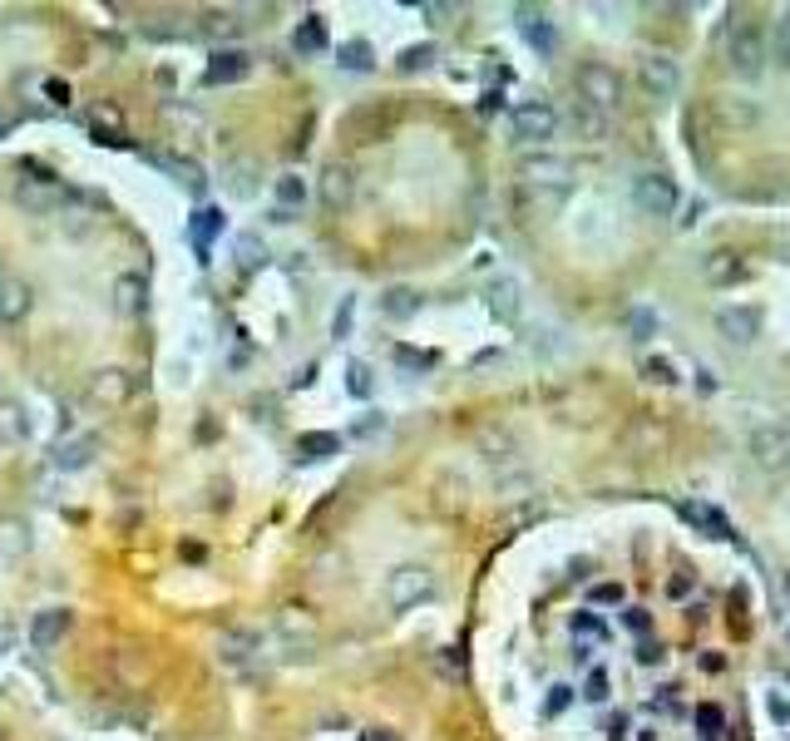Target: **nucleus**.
Masks as SVG:
<instances>
[{
	"mask_svg": "<svg viewBox=\"0 0 790 741\" xmlns=\"http://www.w3.org/2000/svg\"><path fill=\"white\" fill-rule=\"evenodd\" d=\"M30 435V420L20 401H0V440H25Z\"/></svg>",
	"mask_w": 790,
	"mask_h": 741,
	"instance_id": "nucleus-29",
	"label": "nucleus"
},
{
	"mask_svg": "<svg viewBox=\"0 0 790 741\" xmlns=\"http://www.w3.org/2000/svg\"><path fill=\"white\" fill-rule=\"evenodd\" d=\"M632 208L642 218H672L677 208V183L667 173H637L632 178Z\"/></svg>",
	"mask_w": 790,
	"mask_h": 741,
	"instance_id": "nucleus-4",
	"label": "nucleus"
},
{
	"mask_svg": "<svg viewBox=\"0 0 790 741\" xmlns=\"http://www.w3.org/2000/svg\"><path fill=\"white\" fill-rule=\"evenodd\" d=\"M15 203L30 208V213H50L60 203V183L55 178H20L15 183Z\"/></svg>",
	"mask_w": 790,
	"mask_h": 741,
	"instance_id": "nucleus-12",
	"label": "nucleus"
},
{
	"mask_svg": "<svg viewBox=\"0 0 790 741\" xmlns=\"http://www.w3.org/2000/svg\"><path fill=\"white\" fill-rule=\"evenodd\" d=\"M524 183H553V188H563L568 183V164L563 159H553V154H539V159H524Z\"/></svg>",
	"mask_w": 790,
	"mask_h": 741,
	"instance_id": "nucleus-21",
	"label": "nucleus"
},
{
	"mask_svg": "<svg viewBox=\"0 0 790 741\" xmlns=\"http://www.w3.org/2000/svg\"><path fill=\"white\" fill-rule=\"evenodd\" d=\"M489 307H494V317L499 322H519V312H524V297H519V282H509V277H499L494 287H489Z\"/></svg>",
	"mask_w": 790,
	"mask_h": 741,
	"instance_id": "nucleus-19",
	"label": "nucleus"
},
{
	"mask_svg": "<svg viewBox=\"0 0 790 741\" xmlns=\"http://www.w3.org/2000/svg\"><path fill=\"white\" fill-rule=\"evenodd\" d=\"M114 307L129 312V317H139V312L149 307V277H139V272H134V277H119V282H114Z\"/></svg>",
	"mask_w": 790,
	"mask_h": 741,
	"instance_id": "nucleus-18",
	"label": "nucleus"
},
{
	"mask_svg": "<svg viewBox=\"0 0 790 741\" xmlns=\"http://www.w3.org/2000/svg\"><path fill=\"white\" fill-rule=\"evenodd\" d=\"M702 667H707V672H721V667H726V658H721V653H711V658H702Z\"/></svg>",
	"mask_w": 790,
	"mask_h": 741,
	"instance_id": "nucleus-55",
	"label": "nucleus"
},
{
	"mask_svg": "<svg viewBox=\"0 0 790 741\" xmlns=\"http://www.w3.org/2000/svg\"><path fill=\"white\" fill-rule=\"evenodd\" d=\"M677 509H682V519H692L697 529H707L711 539H736V534H731V519H726L716 504H707V499H682Z\"/></svg>",
	"mask_w": 790,
	"mask_h": 741,
	"instance_id": "nucleus-13",
	"label": "nucleus"
},
{
	"mask_svg": "<svg viewBox=\"0 0 790 741\" xmlns=\"http://www.w3.org/2000/svg\"><path fill=\"white\" fill-rule=\"evenodd\" d=\"M351 312H356V302L346 297V302L336 307V322H331V331H336V336H351Z\"/></svg>",
	"mask_w": 790,
	"mask_h": 741,
	"instance_id": "nucleus-45",
	"label": "nucleus"
},
{
	"mask_svg": "<svg viewBox=\"0 0 790 741\" xmlns=\"http://www.w3.org/2000/svg\"><path fill=\"white\" fill-rule=\"evenodd\" d=\"M573 89H578V99H583L588 109H598V114H613V109L623 104V75H618L613 65H603V60L578 65Z\"/></svg>",
	"mask_w": 790,
	"mask_h": 741,
	"instance_id": "nucleus-2",
	"label": "nucleus"
},
{
	"mask_svg": "<svg viewBox=\"0 0 790 741\" xmlns=\"http://www.w3.org/2000/svg\"><path fill=\"white\" fill-rule=\"evenodd\" d=\"M509 124H514V139H524V144H549L553 129H558V114H553L549 99H524V104H514Z\"/></svg>",
	"mask_w": 790,
	"mask_h": 741,
	"instance_id": "nucleus-5",
	"label": "nucleus"
},
{
	"mask_svg": "<svg viewBox=\"0 0 790 741\" xmlns=\"http://www.w3.org/2000/svg\"><path fill=\"white\" fill-rule=\"evenodd\" d=\"M697 391H702V396H711V391H716V381H711V371H697Z\"/></svg>",
	"mask_w": 790,
	"mask_h": 741,
	"instance_id": "nucleus-53",
	"label": "nucleus"
},
{
	"mask_svg": "<svg viewBox=\"0 0 790 741\" xmlns=\"http://www.w3.org/2000/svg\"><path fill=\"white\" fill-rule=\"evenodd\" d=\"M89 401L94 406H124L129 401V376L124 371H99V376H89Z\"/></svg>",
	"mask_w": 790,
	"mask_h": 741,
	"instance_id": "nucleus-14",
	"label": "nucleus"
},
{
	"mask_svg": "<svg viewBox=\"0 0 790 741\" xmlns=\"http://www.w3.org/2000/svg\"><path fill=\"white\" fill-rule=\"evenodd\" d=\"M786 677H790V672H786Z\"/></svg>",
	"mask_w": 790,
	"mask_h": 741,
	"instance_id": "nucleus-58",
	"label": "nucleus"
},
{
	"mask_svg": "<svg viewBox=\"0 0 790 741\" xmlns=\"http://www.w3.org/2000/svg\"><path fill=\"white\" fill-rule=\"evenodd\" d=\"M623 623H628V633H652V613L647 608H628Z\"/></svg>",
	"mask_w": 790,
	"mask_h": 741,
	"instance_id": "nucleus-43",
	"label": "nucleus"
},
{
	"mask_svg": "<svg viewBox=\"0 0 790 741\" xmlns=\"http://www.w3.org/2000/svg\"><path fill=\"white\" fill-rule=\"evenodd\" d=\"M247 70H252V60H247L242 50H218V55H208V70H203V89H218V84L247 80Z\"/></svg>",
	"mask_w": 790,
	"mask_h": 741,
	"instance_id": "nucleus-10",
	"label": "nucleus"
},
{
	"mask_svg": "<svg viewBox=\"0 0 790 741\" xmlns=\"http://www.w3.org/2000/svg\"><path fill=\"white\" fill-rule=\"evenodd\" d=\"M623 598H628L623 583H593V588H588V603H593V608H618Z\"/></svg>",
	"mask_w": 790,
	"mask_h": 741,
	"instance_id": "nucleus-36",
	"label": "nucleus"
},
{
	"mask_svg": "<svg viewBox=\"0 0 790 741\" xmlns=\"http://www.w3.org/2000/svg\"><path fill=\"white\" fill-rule=\"evenodd\" d=\"M395 361H400V366H415V371L430 366V356H420V351H410V346H395Z\"/></svg>",
	"mask_w": 790,
	"mask_h": 741,
	"instance_id": "nucleus-47",
	"label": "nucleus"
},
{
	"mask_svg": "<svg viewBox=\"0 0 790 741\" xmlns=\"http://www.w3.org/2000/svg\"><path fill=\"white\" fill-rule=\"evenodd\" d=\"M702 272H707V282H711V287H731L741 267H736V257H731V252H711V257H707V267H702Z\"/></svg>",
	"mask_w": 790,
	"mask_h": 741,
	"instance_id": "nucleus-30",
	"label": "nucleus"
},
{
	"mask_svg": "<svg viewBox=\"0 0 790 741\" xmlns=\"http://www.w3.org/2000/svg\"><path fill=\"white\" fill-rule=\"evenodd\" d=\"M637 741H657V727H637Z\"/></svg>",
	"mask_w": 790,
	"mask_h": 741,
	"instance_id": "nucleus-56",
	"label": "nucleus"
},
{
	"mask_svg": "<svg viewBox=\"0 0 790 741\" xmlns=\"http://www.w3.org/2000/svg\"><path fill=\"white\" fill-rule=\"evenodd\" d=\"M336 65H341V70H351V75H361V70H371V65H376V55H371V45H366V40H346V45L336 50Z\"/></svg>",
	"mask_w": 790,
	"mask_h": 741,
	"instance_id": "nucleus-27",
	"label": "nucleus"
},
{
	"mask_svg": "<svg viewBox=\"0 0 790 741\" xmlns=\"http://www.w3.org/2000/svg\"><path fill=\"white\" fill-rule=\"evenodd\" d=\"M726 60H731V70L741 75V80H756L761 70H766V60H771V45H766V35H761V25L756 20H736L731 25V40H726Z\"/></svg>",
	"mask_w": 790,
	"mask_h": 741,
	"instance_id": "nucleus-1",
	"label": "nucleus"
},
{
	"mask_svg": "<svg viewBox=\"0 0 790 741\" xmlns=\"http://www.w3.org/2000/svg\"><path fill=\"white\" fill-rule=\"evenodd\" d=\"M45 94H50L55 104H70V84H65V80H50V84H45Z\"/></svg>",
	"mask_w": 790,
	"mask_h": 741,
	"instance_id": "nucleus-51",
	"label": "nucleus"
},
{
	"mask_svg": "<svg viewBox=\"0 0 790 741\" xmlns=\"http://www.w3.org/2000/svg\"><path fill=\"white\" fill-rule=\"evenodd\" d=\"M573 697H578V692H573L568 682H558V687H549V702H544V712H549V717H558V712H563Z\"/></svg>",
	"mask_w": 790,
	"mask_h": 741,
	"instance_id": "nucleus-41",
	"label": "nucleus"
},
{
	"mask_svg": "<svg viewBox=\"0 0 790 741\" xmlns=\"http://www.w3.org/2000/svg\"><path fill=\"white\" fill-rule=\"evenodd\" d=\"M25 312H30V287L20 277H0V322L15 327Z\"/></svg>",
	"mask_w": 790,
	"mask_h": 741,
	"instance_id": "nucleus-16",
	"label": "nucleus"
},
{
	"mask_svg": "<svg viewBox=\"0 0 790 741\" xmlns=\"http://www.w3.org/2000/svg\"><path fill=\"white\" fill-rule=\"evenodd\" d=\"M425 598H435V574L425 564H405V569H395L386 578V603H391L395 613H410Z\"/></svg>",
	"mask_w": 790,
	"mask_h": 741,
	"instance_id": "nucleus-3",
	"label": "nucleus"
},
{
	"mask_svg": "<svg viewBox=\"0 0 790 741\" xmlns=\"http://www.w3.org/2000/svg\"><path fill=\"white\" fill-rule=\"evenodd\" d=\"M568 628H573V638H598V643H608V623H603L598 608H578V613L568 618Z\"/></svg>",
	"mask_w": 790,
	"mask_h": 741,
	"instance_id": "nucleus-28",
	"label": "nucleus"
},
{
	"mask_svg": "<svg viewBox=\"0 0 790 741\" xmlns=\"http://www.w3.org/2000/svg\"><path fill=\"white\" fill-rule=\"evenodd\" d=\"M371 386H376V381H371V366L351 361V366H346V391H351V396H371Z\"/></svg>",
	"mask_w": 790,
	"mask_h": 741,
	"instance_id": "nucleus-38",
	"label": "nucleus"
},
{
	"mask_svg": "<svg viewBox=\"0 0 790 741\" xmlns=\"http://www.w3.org/2000/svg\"><path fill=\"white\" fill-rule=\"evenodd\" d=\"M637 84H642L647 99H672L677 84H682V70H677L672 55H642L637 60Z\"/></svg>",
	"mask_w": 790,
	"mask_h": 741,
	"instance_id": "nucleus-6",
	"label": "nucleus"
},
{
	"mask_svg": "<svg viewBox=\"0 0 790 741\" xmlns=\"http://www.w3.org/2000/svg\"><path fill=\"white\" fill-rule=\"evenodd\" d=\"M351 193H356V178H351V168L346 164H331L326 173H321V198H326L331 208H346Z\"/></svg>",
	"mask_w": 790,
	"mask_h": 741,
	"instance_id": "nucleus-20",
	"label": "nucleus"
},
{
	"mask_svg": "<svg viewBox=\"0 0 790 741\" xmlns=\"http://www.w3.org/2000/svg\"><path fill=\"white\" fill-rule=\"evenodd\" d=\"M766 707H771V717H776L781 727H790V697H781V692H771V702H766Z\"/></svg>",
	"mask_w": 790,
	"mask_h": 741,
	"instance_id": "nucleus-49",
	"label": "nucleus"
},
{
	"mask_svg": "<svg viewBox=\"0 0 790 741\" xmlns=\"http://www.w3.org/2000/svg\"><path fill=\"white\" fill-rule=\"evenodd\" d=\"M381 312H386L391 322H405V317L415 312V292H400V287H395V292H386V302H381Z\"/></svg>",
	"mask_w": 790,
	"mask_h": 741,
	"instance_id": "nucleus-37",
	"label": "nucleus"
},
{
	"mask_svg": "<svg viewBox=\"0 0 790 741\" xmlns=\"http://www.w3.org/2000/svg\"><path fill=\"white\" fill-rule=\"evenodd\" d=\"M15 643H20V628L0 618V658H5V653H15Z\"/></svg>",
	"mask_w": 790,
	"mask_h": 741,
	"instance_id": "nucleus-48",
	"label": "nucleus"
},
{
	"mask_svg": "<svg viewBox=\"0 0 790 741\" xmlns=\"http://www.w3.org/2000/svg\"><path fill=\"white\" fill-rule=\"evenodd\" d=\"M99 435H75V440H65L60 450H55V470H65V475H75V470H84L94 455H99Z\"/></svg>",
	"mask_w": 790,
	"mask_h": 741,
	"instance_id": "nucleus-15",
	"label": "nucleus"
},
{
	"mask_svg": "<svg viewBox=\"0 0 790 741\" xmlns=\"http://www.w3.org/2000/svg\"><path fill=\"white\" fill-rule=\"evenodd\" d=\"M613 697V682H608V667H588V677H583V702H593V707H603Z\"/></svg>",
	"mask_w": 790,
	"mask_h": 741,
	"instance_id": "nucleus-32",
	"label": "nucleus"
},
{
	"mask_svg": "<svg viewBox=\"0 0 790 741\" xmlns=\"http://www.w3.org/2000/svg\"><path fill=\"white\" fill-rule=\"evenodd\" d=\"M697 593V578L692 574H672L667 578V598H692Z\"/></svg>",
	"mask_w": 790,
	"mask_h": 741,
	"instance_id": "nucleus-42",
	"label": "nucleus"
},
{
	"mask_svg": "<svg viewBox=\"0 0 790 741\" xmlns=\"http://www.w3.org/2000/svg\"><path fill=\"white\" fill-rule=\"evenodd\" d=\"M163 168L183 173V183H188V188H203V168H198V164H188V159H178V154H173V159H163Z\"/></svg>",
	"mask_w": 790,
	"mask_h": 741,
	"instance_id": "nucleus-40",
	"label": "nucleus"
},
{
	"mask_svg": "<svg viewBox=\"0 0 790 741\" xmlns=\"http://www.w3.org/2000/svg\"><path fill=\"white\" fill-rule=\"evenodd\" d=\"M65 633H70V608H45L30 623V648L35 653H55L65 643Z\"/></svg>",
	"mask_w": 790,
	"mask_h": 741,
	"instance_id": "nucleus-9",
	"label": "nucleus"
},
{
	"mask_svg": "<svg viewBox=\"0 0 790 741\" xmlns=\"http://www.w3.org/2000/svg\"><path fill=\"white\" fill-rule=\"evenodd\" d=\"M223 228H228L223 208H198V213H193V223H188V238H193V247H198V257H203V262H208L213 243L223 238Z\"/></svg>",
	"mask_w": 790,
	"mask_h": 741,
	"instance_id": "nucleus-11",
	"label": "nucleus"
},
{
	"mask_svg": "<svg viewBox=\"0 0 790 741\" xmlns=\"http://www.w3.org/2000/svg\"><path fill=\"white\" fill-rule=\"evenodd\" d=\"M237 257H242V267H257V262H262V243H257V238H242V243H237Z\"/></svg>",
	"mask_w": 790,
	"mask_h": 741,
	"instance_id": "nucleus-46",
	"label": "nucleus"
},
{
	"mask_svg": "<svg viewBox=\"0 0 790 741\" xmlns=\"http://www.w3.org/2000/svg\"><path fill=\"white\" fill-rule=\"evenodd\" d=\"M376 430H386V415H366V420H356V435H361V440L376 435Z\"/></svg>",
	"mask_w": 790,
	"mask_h": 741,
	"instance_id": "nucleus-50",
	"label": "nucleus"
},
{
	"mask_svg": "<svg viewBox=\"0 0 790 741\" xmlns=\"http://www.w3.org/2000/svg\"><path fill=\"white\" fill-rule=\"evenodd\" d=\"M642 376L657 381V386H677V366H672L667 356H647V361H642Z\"/></svg>",
	"mask_w": 790,
	"mask_h": 741,
	"instance_id": "nucleus-35",
	"label": "nucleus"
},
{
	"mask_svg": "<svg viewBox=\"0 0 790 741\" xmlns=\"http://www.w3.org/2000/svg\"><path fill=\"white\" fill-rule=\"evenodd\" d=\"M608 737H613V741H623V737H628V717H618V722H608Z\"/></svg>",
	"mask_w": 790,
	"mask_h": 741,
	"instance_id": "nucleus-52",
	"label": "nucleus"
},
{
	"mask_svg": "<svg viewBox=\"0 0 790 741\" xmlns=\"http://www.w3.org/2000/svg\"><path fill=\"white\" fill-rule=\"evenodd\" d=\"M218 648H223V658L247 662V658H257V648H262V633H257V628H228Z\"/></svg>",
	"mask_w": 790,
	"mask_h": 741,
	"instance_id": "nucleus-23",
	"label": "nucleus"
},
{
	"mask_svg": "<svg viewBox=\"0 0 790 741\" xmlns=\"http://www.w3.org/2000/svg\"><path fill=\"white\" fill-rule=\"evenodd\" d=\"M307 203V183H302V173H282L277 178V223H287V213H297Z\"/></svg>",
	"mask_w": 790,
	"mask_h": 741,
	"instance_id": "nucleus-22",
	"label": "nucleus"
},
{
	"mask_svg": "<svg viewBox=\"0 0 790 741\" xmlns=\"http://www.w3.org/2000/svg\"><path fill=\"white\" fill-rule=\"evenodd\" d=\"M10 129H15V114H10V109H5V104H0V139H5V134H10Z\"/></svg>",
	"mask_w": 790,
	"mask_h": 741,
	"instance_id": "nucleus-54",
	"label": "nucleus"
},
{
	"mask_svg": "<svg viewBox=\"0 0 790 741\" xmlns=\"http://www.w3.org/2000/svg\"><path fill=\"white\" fill-rule=\"evenodd\" d=\"M692 727L702 732V741H721L726 737V712H721L716 702H702V707L692 712Z\"/></svg>",
	"mask_w": 790,
	"mask_h": 741,
	"instance_id": "nucleus-26",
	"label": "nucleus"
},
{
	"mask_svg": "<svg viewBox=\"0 0 790 741\" xmlns=\"http://www.w3.org/2000/svg\"><path fill=\"white\" fill-rule=\"evenodd\" d=\"M341 450V435H331V430H316V435H302L297 440V455L302 460H331Z\"/></svg>",
	"mask_w": 790,
	"mask_h": 741,
	"instance_id": "nucleus-25",
	"label": "nucleus"
},
{
	"mask_svg": "<svg viewBox=\"0 0 790 741\" xmlns=\"http://www.w3.org/2000/svg\"><path fill=\"white\" fill-rule=\"evenodd\" d=\"M366 741H391V737H366Z\"/></svg>",
	"mask_w": 790,
	"mask_h": 741,
	"instance_id": "nucleus-57",
	"label": "nucleus"
},
{
	"mask_svg": "<svg viewBox=\"0 0 790 741\" xmlns=\"http://www.w3.org/2000/svg\"><path fill=\"white\" fill-rule=\"evenodd\" d=\"M573 129H583L588 139H603L608 134V114H598V109H588L583 99L573 104Z\"/></svg>",
	"mask_w": 790,
	"mask_h": 741,
	"instance_id": "nucleus-31",
	"label": "nucleus"
},
{
	"mask_svg": "<svg viewBox=\"0 0 790 741\" xmlns=\"http://www.w3.org/2000/svg\"><path fill=\"white\" fill-rule=\"evenodd\" d=\"M628 322H632V331H637V341H647V336L657 331V312H632Z\"/></svg>",
	"mask_w": 790,
	"mask_h": 741,
	"instance_id": "nucleus-44",
	"label": "nucleus"
},
{
	"mask_svg": "<svg viewBox=\"0 0 790 741\" xmlns=\"http://www.w3.org/2000/svg\"><path fill=\"white\" fill-rule=\"evenodd\" d=\"M292 50H297V55H321V50H326V20H321V15H307V20L292 30Z\"/></svg>",
	"mask_w": 790,
	"mask_h": 741,
	"instance_id": "nucleus-24",
	"label": "nucleus"
},
{
	"mask_svg": "<svg viewBox=\"0 0 790 741\" xmlns=\"http://www.w3.org/2000/svg\"><path fill=\"white\" fill-rule=\"evenodd\" d=\"M30 549V529L20 519H5L0 524V554H25Z\"/></svg>",
	"mask_w": 790,
	"mask_h": 741,
	"instance_id": "nucleus-33",
	"label": "nucleus"
},
{
	"mask_svg": "<svg viewBox=\"0 0 790 741\" xmlns=\"http://www.w3.org/2000/svg\"><path fill=\"white\" fill-rule=\"evenodd\" d=\"M751 455H756V465L761 470H790V430L781 425H766V430H756L751 435Z\"/></svg>",
	"mask_w": 790,
	"mask_h": 741,
	"instance_id": "nucleus-7",
	"label": "nucleus"
},
{
	"mask_svg": "<svg viewBox=\"0 0 790 741\" xmlns=\"http://www.w3.org/2000/svg\"><path fill=\"white\" fill-rule=\"evenodd\" d=\"M430 60H435V45H410V50H400V75L430 70Z\"/></svg>",
	"mask_w": 790,
	"mask_h": 741,
	"instance_id": "nucleus-34",
	"label": "nucleus"
},
{
	"mask_svg": "<svg viewBox=\"0 0 790 741\" xmlns=\"http://www.w3.org/2000/svg\"><path fill=\"white\" fill-rule=\"evenodd\" d=\"M716 331L731 341V346H746V341H756L761 336V307H721L716 312Z\"/></svg>",
	"mask_w": 790,
	"mask_h": 741,
	"instance_id": "nucleus-8",
	"label": "nucleus"
},
{
	"mask_svg": "<svg viewBox=\"0 0 790 741\" xmlns=\"http://www.w3.org/2000/svg\"><path fill=\"white\" fill-rule=\"evenodd\" d=\"M519 30H524V40H529V45H534L544 60H549L553 50H558V30H553L539 10H519Z\"/></svg>",
	"mask_w": 790,
	"mask_h": 741,
	"instance_id": "nucleus-17",
	"label": "nucleus"
},
{
	"mask_svg": "<svg viewBox=\"0 0 790 741\" xmlns=\"http://www.w3.org/2000/svg\"><path fill=\"white\" fill-rule=\"evenodd\" d=\"M766 45H771V55L790 70V10H786V20H776V35H771Z\"/></svg>",
	"mask_w": 790,
	"mask_h": 741,
	"instance_id": "nucleus-39",
	"label": "nucleus"
}]
</instances>
